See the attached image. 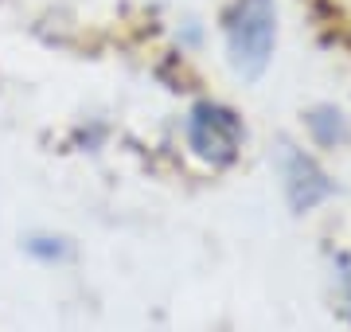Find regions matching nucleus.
<instances>
[{
	"label": "nucleus",
	"instance_id": "f03ea898",
	"mask_svg": "<svg viewBox=\"0 0 351 332\" xmlns=\"http://www.w3.org/2000/svg\"><path fill=\"white\" fill-rule=\"evenodd\" d=\"M184 141H188L191 156H199L203 165L226 168L239 161L242 145H246V121L234 106L219 102V98H199L184 114Z\"/></svg>",
	"mask_w": 351,
	"mask_h": 332
},
{
	"label": "nucleus",
	"instance_id": "20e7f679",
	"mask_svg": "<svg viewBox=\"0 0 351 332\" xmlns=\"http://www.w3.org/2000/svg\"><path fill=\"white\" fill-rule=\"evenodd\" d=\"M304 126H308V137L320 149H339V145L351 141V121L339 106H316V110H308Z\"/></svg>",
	"mask_w": 351,
	"mask_h": 332
},
{
	"label": "nucleus",
	"instance_id": "7ed1b4c3",
	"mask_svg": "<svg viewBox=\"0 0 351 332\" xmlns=\"http://www.w3.org/2000/svg\"><path fill=\"white\" fill-rule=\"evenodd\" d=\"M277 176H281V192L293 215H313L316 207H324L336 195V180L328 176V168L308 149L289 145V141L277 153Z\"/></svg>",
	"mask_w": 351,
	"mask_h": 332
},
{
	"label": "nucleus",
	"instance_id": "f257e3e1",
	"mask_svg": "<svg viewBox=\"0 0 351 332\" xmlns=\"http://www.w3.org/2000/svg\"><path fill=\"white\" fill-rule=\"evenodd\" d=\"M219 43L230 75L242 82H258L274 67L281 43L277 0H226L219 12Z\"/></svg>",
	"mask_w": 351,
	"mask_h": 332
},
{
	"label": "nucleus",
	"instance_id": "39448f33",
	"mask_svg": "<svg viewBox=\"0 0 351 332\" xmlns=\"http://www.w3.org/2000/svg\"><path fill=\"white\" fill-rule=\"evenodd\" d=\"M24 250L36 258V262H43V266H59V262L71 258V243L59 239V235H27Z\"/></svg>",
	"mask_w": 351,
	"mask_h": 332
},
{
	"label": "nucleus",
	"instance_id": "423d86ee",
	"mask_svg": "<svg viewBox=\"0 0 351 332\" xmlns=\"http://www.w3.org/2000/svg\"><path fill=\"white\" fill-rule=\"evenodd\" d=\"M336 281H339V294H343V301H348V309H351V258H348V254H339V274H336Z\"/></svg>",
	"mask_w": 351,
	"mask_h": 332
}]
</instances>
